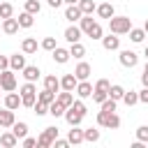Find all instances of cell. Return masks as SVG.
Listing matches in <instances>:
<instances>
[{
	"mask_svg": "<svg viewBox=\"0 0 148 148\" xmlns=\"http://www.w3.org/2000/svg\"><path fill=\"white\" fill-rule=\"evenodd\" d=\"M109 30L116 32V35H127L132 30V18L130 16H111L109 18Z\"/></svg>",
	"mask_w": 148,
	"mask_h": 148,
	"instance_id": "obj_1",
	"label": "cell"
},
{
	"mask_svg": "<svg viewBox=\"0 0 148 148\" xmlns=\"http://www.w3.org/2000/svg\"><path fill=\"white\" fill-rule=\"evenodd\" d=\"M97 125L106 127V130H118L120 127V118L116 116V111H99L97 113Z\"/></svg>",
	"mask_w": 148,
	"mask_h": 148,
	"instance_id": "obj_2",
	"label": "cell"
},
{
	"mask_svg": "<svg viewBox=\"0 0 148 148\" xmlns=\"http://www.w3.org/2000/svg\"><path fill=\"white\" fill-rule=\"evenodd\" d=\"M56 139H58V127L56 125L53 127H44V132L37 136V146L39 148H51Z\"/></svg>",
	"mask_w": 148,
	"mask_h": 148,
	"instance_id": "obj_3",
	"label": "cell"
},
{
	"mask_svg": "<svg viewBox=\"0 0 148 148\" xmlns=\"http://www.w3.org/2000/svg\"><path fill=\"white\" fill-rule=\"evenodd\" d=\"M0 88H2L5 92L16 90V72H14V69H2V72H0Z\"/></svg>",
	"mask_w": 148,
	"mask_h": 148,
	"instance_id": "obj_4",
	"label": "cell"
},
{
	"mask_svg": "<svg viewBox=\"0 0 148 148\" xmlns=\"http://www.w3.org/2000/svg\"><path fill=\"white\" fill-rule=\"evenodd\" d=\"M118 58H120V65H123V67H130V69H132V67H136V62H139V56H136L134 51H130V49L120 51V56H118Z\"/></svg>",
	"mask_w": 148,
	"mask_h": 148,
	"instance_id": "obj_5",
	"label": "cell"
},
{
	"mask_svg": "<svg viewBox=\"0 0 148 148\" xmlns=\"http://www.w3.org/2000/svg\"><path fill=\"white\" fill-rule=\"evenodd\" d=\"M102 46H104L106 51H118V49H120V37H118L116 32H109L106 37H102Z\"/></svg>",
	"mask_w": 148,
	"mask_h": 148,
	"instance_id": "obj_6",
	"label": "cell"
},
{
	"mask_svg": "<svg viewBox=\"0 0 148 148\" xmlns=\"http://www.w3.org/2000/svg\"><path fill=\"white\" fill-rule=\"evenodd\" d=\"M92 90H95V86L86 79V81H79V83H76V90H74V92H76L81 99H86V97H92Z\"/></svg>",
	"mask_w": 148,
	"mask_h": 148,
	"instance_id": "obj_7",
	"label": "cell"
},
{
	"mask_svg": "<svg viewBox=\"0 0 148 148\" xmlns=\"http://www.w3.org/2000/svg\"><path fill=\"white\" fill-rule=\"evenodd\" d=\"M18 18H14V16H9V18H2V32L5 35H16L18 32Z\"/></svg>",
	"mask_w": 148,
	"mask_h": 148,
	"instance_id": "obj_8",
	"label": "cell"
},
{
	"mask_svg": "<svg viewBox=\"0 0 148 148\" xmlns=\"http://www.w3.org/2000/svg\"><path fill=\"white\" fill-rule=\"evenodd\" d=\"M90 74H92V67H90L88 62H83V60H81V62H79V65L74 67V76H76L79 81H86V79H88Z\"/></svg>",
	"mask_w": 148,
	"mask_h": 148,
	"instance_id": "obj_9",
	"label": "cell"
},
{
	"mask_svg": "<svg viewBox=\"0 0 148 148\" xmlns=\"http://www.w3.org/2000/svg\"><path fill=\"white\" fill-rule=\"evenodd\" d=\"M5 106H7V109H12V111H16L18 106H23L21 95H18V92H14V90H12V92H7V95H5Z\"/></svg>",
	"mask_w": 148,
	"mask_h": 148,
	"instance_id": "obj_10",
	"label": "cell"
},
{
	"mask_svg": "<svg viewBox=\"0 0 148 148\" xmlns=\"http://www.w3.org/2000/svg\"><path fill=\"white\" fill-rule=\"evenodd\" d=\"M51 53H53V60H56L58 65H65V62H67V60L72 58L69 49H62V46H56V49H53Z\"/></svg>",
	"mask_w": 148,
	"mask_h": 148,
	"instance_id": "obj_11",
	"label": "cell"
},
{
	"mask_svg": "<svg viewBox=\"0 0 148 148\" xmlns=\"http://www.w3.org/2000/svg\"><path fill=\"white\" fill-rule=\"evenodd\" d=\"M67 141L69 143H83L86 141V136H83V130H79V125H72V130L67 132Z\"/></svg>",
	"mask_w": 148,
	"mask_h": 148,
	"instance_id": "obj_12",
	"label": "cell"
},
{
	"mask_svg": "<svg viewBox=\"0 0 148 148\" xmlns=\"http://www.w3.org/2000/svg\"><path fill=\"white\" fill-rule=\"evenodd\" d=\"M16 123V118H14V111L12 109H0V127H12Z\"/></svg>",
	"mask_w": 148,
	"mask_h": 148,
	"instance_id": "obj_13",
	"label": "cell"
},
{
	"mask_svg": "<svg viewBox=\"0 0 148 148\" xmlns=\"http://www.w3.org/2000/svg\"><path fill=\"white\" fill-rule=\"evenodd\" d=\"M81 16H83V12H81V7H79V5H67V9H65V18H67L69 23L79 21Z\"/></svg>",
	"mask_w": 148,
	"mask_h": 148,
	"instance_id": "obj_14",
	"label": "cell"
},
{
	"mask_svg": "<svg viewBox=\"0 0 148 148\" xmlns=\"http://www.w3.org/2000/svg\"><path fill=\"white\" fill-rule=\"evenodd\" d=\"M76 83H79V79L74 76V72H72V74H65V76L60 79V88H62V90H72V92H74V90H76Z\"/></svg>",
	"mask_w": 148,
	"mask_h": 148,
	"instance_id": "obj_15",
	"label": "cell"
},
{
	"mask_svg": "<svg viewBox=\"0 0 148 148\" xmlns=\"http://www.w3.org/2000/svg\"><path fill=\"white\" fill-rule=\"evenodd\" d=\"M81 35H83V32H81V28H79V25H69V28L65 30V39H67L69 44L81 42Z\"/></svg>",
	"mask_w": 148,
	"mask_h": 148,
	"instance_id": "obj_16",
	"label": "cell"
},
{
	"mask_svg": "<svg viewBox=\"0 0 148 148\" xmlns=\"http://www.w3.org/2000/svg\"><path fill=\"white\" fill-rule=\"evenodd\" d=\"M21 51H23L25 56L37 53V39H35V37H25V39L21 42Z\"/></svg>",
	"mask_w": 148,
	"mask_h": 148,
	"instance_id": "obj_17",
	"label": "cell"
},
{
	"mask_svg": "<svg viewBox=\"0 0 148 148\" xmlns=\"http://www.w3.org/2000/svg\"><path fill=\"white\" fill-rule=\"evenodd\" d=\"M23 67H25V56H18V53L9 56V69H14V72H23Z\"/></svg>",
	"mask_w": 148,
	"mask_h": 148,
	"instance_id": "obj_18",
	"label": "cell"
},
{
	"mask_svg": "<svg viewBox=\"0 0 148 148\" xmlns=\"http://www.w3.org/2000/svg\"><path fill=\"white\" fill-rule=\"evenodd\" d=\"M39 74H42V72H39L37 65H25V67H23V79H25V81H32V83H35V81L39 79Z\"/></svg>",
	"mask_w": 148,
	"mask_h": 148,
	"instance_id": "obj_19",
	"label": "cell"
},
{
	"mask_svg": "<svg viewBox=\"0 0 148 148\" xmlns=\"http://www.w3.org/2000/svg\"><path fill=\"white\" fill-rule=\"evenodd\" d=\"M97 14H99V18H111L113 14H116V9H113V5L111 2H102V5H97V9H95Z\"/></svg>",
	"mask_w": 148,
	"mask_h": 148,
	"instance_id": "obj_20",
	"label": "cell"
},
{
	"mask_svg": "<svg viewBox=\"0 0 148 148\" xmlns=\"http://www.w3.org/2000/svg\"><path fill=\"white\" fill-rule=\"evenodd\" d=\"M0 143L5 148H14V146H18V136L14 132H5V134H0Z\"/></svg>",
	"mask_w": 148,
	"mask_h": 148,
	"instance_id": "obj_21",
	"label": "cell"
},
{
	"mask_svg": "<svg viewBox=\"0 0 148 148\" xmlns=\"http://www.w3.org/2000/svg\"><path fill=\"white\" fill-rule=\"evenodd\" d=\"M65 111H67V106H65L62 102H58V99L49 104V113H51L53 118H60V116H65Z\"/></svg>",
	"mask_w": 148,
	"mask_h": 148,
	"instance_id": "obj_22",
	"label": "cell"
},
{
	"mask_svg": "<svg viewBox=\"0 0 148 148\" xmlns=\"http://www.w3.org/2000/svg\"><path fill=\"white\" fill-rule=\"evenodd\" d=\"M65 120H67L69 125H81V120H83V116H81L79 111H74L72 106H67V111H65Z\"/></svg>",
	"mask_w": 148,
	"mask_h": 148,
	"instance_id": "obj_23",
	"label": "cell"
},
{
	"mask_svg": "<svg viewBox=\"0 0 148 148\" xmlns=\"http://www.w3.org/2000/svg\"><path fill=\"white\" fill-rule=\"evenodd\" d=\"M32 23H35V14H30V12H21L18 14V25L21 28H32Z\"/></svg>",
	"mask_w": 148,
	"mask_h": 148,
	"instance_id": "obj_24",
	"label": "cell"
},
{
	"mask_svg": "<svg viewBox=\"0 0 148 148\" xmlns=\"http://www.w3.org/2000/svg\"><path fill=\"white\" fill-rule=\"evenodd\" d=\"M44 88H49V90L58 92V90H60V79H58L56 74H49V76H44Z\"/></svg>",
	"mask_w": 148,
	"mask_h": 148,
	"instance_id": "obj_25",
	"label": "cell"
},
{
	"mask_svg": "<svg viewBox=\"0 0 148 148\" xmlns=\"http://www.w3.org/2000/svg\"><path fill=\"white\" fill-rule=\"evenodd\" d=\"M56 97H58V92H53V90H49V88H44L42 92H37V99H39V102H44V104L56 102Z\"/></svg>",
	"mask_w": 148,
	"mask_h": 148,
	"instance_id": "obj_26",
	"label": "cell"
},
{
	"mask_svg": "<svg viewBox=\"0 0 148 148\" xmlns=\"http://www.w3.org/2000/svg\"><path fill=\"white\" fill-rule=\"evenodd\" d=\"M12 132L18 136V139H23V136H28V123H23V120H18V123H14L12 125Z\"/></svg>",
	"mask_w": 148,
	"mask_h": 148,
	"instance_id": "obj_27",
	"label": "cell"
},
{
	"mask_svg": "<svg viewBox=\"0 0 148 148\" xmlns=\"http://www.w3.org/2000/svg\"><path fill=\"white\" fill-rule=\"evenodd\" d=\"M127 35H130V39H132L134 44H141V42H143V37H146V30H143V28H132Z\"/></svg>",
	"mask_w": 148,
	"mask_h": 148,
	"instance_id": "obj_28",
	"label": "cell"
},
{
	"mask_svg": "<svg viewBox=\"0 0 148 148\" xmlns=\"http://www.w3.org/2000/svg\"><path fill=\"white\" fill-rule=\"evenodd\" d=\"M69 53H72V56H74L76 60H81V58L86 56V46H83L81 42H74V44L69 46Z\"/></svg>",
	"mask_w": 148,
	"mask_h": 148,
	"instance_id": "obj_29",
	"label": "cell"
},
{
	"mask_svg": "<svg viewBox=\"0 0 148 148\" xmlns=\"http://www.w3.org/2000/svg\"><path fill=\"white\" fill-rule=\"evenodd\" d=\"M58 102H62L65 106H72L74 104V92L72 90H62V92H58V97H56Z\"/></svg>",
	"mask_w": 148,
	"mask_h": 148,
	"instance_id": "obj_30",
	"label": "cell"
},
{
	"mask_svg": "<svg viewBox=\"0 0 148 148\" xmlns=\"http://www.w3.org/2000/svg\"><path fill=\"white\" fill-rule=\"evenodd\" d=\"M23 9L37 16V14L42 12V5H39V0H25V5H23Z\"/></svg>",
	"mask_w": 148,
	"mask_h": 148,
	"instance_id": "obj_31",
	"label": "cell"
},
{
	"mask_svg": "<svg viewBox=\"0 0 148 148\" xmlns=\"http://www.w3.org/2000/svg\"><path fill=\"white\" fill-rule=\"evenodd\" d=\"M76 5L81 7V12H83V14H92V12L97 9V5H95V0H79Z\"/></svg>",
	"mask_w": 148,
	"mask_h": 148,
	"instance_id": "obj_32",
	"label": "cell"
},
{
	"mask_svg": "<svg viewBox=\"0 0 148 148\" xmlns=\"http://www.w3.org/2000/svg\"><path fill=\"white\" fill-rule=\"evenodd\" d=\"M88 37H90V39H102V37H104V30H102V25H99L97 21H95L92 28L88 30Z\"/></svg>",
	"mask_w": 148,
	"mask_h": 148,
	"instance_id": "obj_33",
	"label": "cell"
},
{
	"mask_svg": "<svg viewBox=\"0 0 148 148\" xmlns=\"http://www.w3.org/2000/svg\"><path fill=\"white\" fill-rule=\"evenodd\" d=\"M123 102L127 104V106H134V104H139V92H134V90H125V95H123Z\"/></svg>",
	"mask_w": 148,
	"mask_h": 148,
	"instance_id": "obj_34",
	"label": "cell"
},
{
	"mask_svg": "<svg viewBox=\"0 0 148 148\" xmlns=\"http://www.w3.org/2000/svg\"><path fill=\"white\" fill-rule=\"evenodd\" d=\"M21 102H23V106L32 109L35 102H37V92H25V95H21Z\"/></svg>",
	"mask_w": 148,
	"mask_h": 148,
	"instance_id": "obj_35",
	"label": "cell"
},
{
	"mask_svg": "<svg viewBox=\"0 0 148 148\" xmlns=\"http://www.w3.org/2000/svg\"><path fill=\"white\" fill-rule=\"evenodd\" d=\"M123 95H125V88L118 86V83H113L111 90H109V97H113V99H123Z\"/></svg>",
	"mask_w": 148,
	"mask_h": 148,
	"instance_id": "obj_36",
	"label": "cell"
},
{
	"mask_svg": "<svg viewBox=\"0 0 148 148\" xmlns=\"http://www.w3.org/2000/svg\"><path fill=\"white\" fill-rule=\"evenodd\" d=\"M83 136H86V141L95 143V141H99V130H92V127H88V130H83Z\"/></svg>",
	"mask_w": 148,
	"mask_h": 148,
	"instance_id": "obj_37",
	"label": "cell"
},
{
	"mask_svg": "<svg viewBox=\"0 0 148 148\" xmlns=\"http://www.w3.org/2000/svg\"><path fill=\"white\" fill-rule=\"evenodd\" d=\"M14 16V7L9 2H0V18H9Z\"/></svg>",
	"mask_w": 148,
	"mask_h": 148,
	"instance_id": "obj_38",
	"label": "cell"
},
{
	"mask_svg": "<svg viewBox=\"0 0 148 148\" xmlns=\"http://www.w3.org/2000/svg\"><path fill=\"white\" fill-rule=\"evenodd\" d=\"M39 46H42V49H44V51H53V49H56V46H58V44H56V37H44V39H42V44H39Z\"/></svg>",
	"mask_w": 148,
	"mask_h": 148,
	"instance_id": "obj_39",
	"label": "cell"
},
{
	"mask_svg": "<svg viewBox=\"0 0 148 148\" xmlns=\"http://www.w3.org/2000/svg\"><path fill=\"white\" fill-rule=\"evenodd\" d=\"M116 104H118V99H113V97H106L99 106H102V111H116Z\"/></svg>",
	"mask_w": 148,
	"mask_h": 148,
	"instance_id": "obj_40",
	"label": "cell"
},
{
	"mask_svg": "<svg viewBox=\"0 0 148 148\" xmlns=\"http://www.w3.org/2000/svg\"><path fill=\"white\" fill-rule=\"evenodd\" d=\"M32 111H35L37 116H46V113H49V104H44V102H39V99H37V102H35V106H32Z\"/></svg>",
	"mask_w": 148,
	"mask_h": 148,
	"instance_id": "obj_41",
	"label": "cell"
},
{
	"mask_svg": "<svg viewBox=\"0 0 148 148\" xmlns=\"http://www.w3.org/2000/svg\"><path fill=\"white\" fill-rule=\"evenodd\" d=\"M136 139L143 141V143H148V125H139L136 127Z\"/></svg>",
	"mask_w": 148,
	"mask_h": 148,
	"instance_id": "obj_42",
	"label": "cell"
},
{
	"mask_svg": "<svg viewBox=\"0 0 148 148\" xmlns=\"http://www.w3.org/2000/svg\"><path fill=\"white\" fill-rule=\"evenodd\" d=\"M95 90H102V92H109V90H111V81H109V79H99V81L95 83Z\"/></svg>",
	"mask_w": 148,
	"mask_h": 148,
	"instance_id": "obj_43",
	"label": "cell"
},
{
	"mask_svg": "<svg viewBox=\"0 0 148 148\" xmlns=\"http://www.w3.org/2000/svg\"><path fill=\"white\" fill-rule=\"evenodd\" d=\"M72 109H74V111H79L81 116H86V113H88V109H86V104H83L81 99H74V104H72Z\"/></svg>",
	"mask_w": 148,
	"mask_h": 148,
	"instance_id": "obj_44",
	"label": "cell"
},
{
	"mask_svg": "<svg viewBox=\"0 0 148 148\" xmlns=\"http://www.w3.org/2000/svg\"><path fill=\"white\" fill-rule=\"evenodd\" d=\"M106 97H109V92H102V90H92V99H95L97 104H102Z\"/></svg>",
	"mask_w": 148,
	"mask_h": 148,
	"instance_id": "obj_45",
	"label": "cell"
},
{
	"mask_svg": "<svg viewBox=\"0 0 148 148\" xmlns=\"http://www.w3.org/2000/svg\"><path fill=\"white\" fill-rule=\"evenodd\" d=\"M21 146H23V148H32V146H37V139H32V136H23Z\"/></svg>",
	"mask_w": 148,
	"mask_h": 148,
	"instance_id": "obj_46",
	"label": "cell"
},
{
	"mask_svg": "<svg viewBox=\"0 0 148 148\" xmlns=\"http://www.w3.org/2000/svg\"><path fill=\"white\" fill-rule=\"evenodd\" d=\"M9 69V56H0V72Z\"/></svg>",
	"mask_w": 148,
	"mask_h": 148,
	"instance_id": "obj_47",
	"label": "cell"
},
{
	"mask_svg": "<svg viewBox=\"0 0 148 148\" xmlns=\"http://www.w3.org/2000/svg\"><path fill=\"white\" fill-rule=\"evenodd\" d=\"M53 146H56V148H67V146H69V141H67V139H56V141H53Z\"/></svg>",
	"mask_w": 148,
	"mask_h": 148,
	"instance_id": "obj_48",
	"label": "cell"
},
{
	"mask_svg": "<svg viewBox=\"0 0 148 148\" xmlns=\"http://www.w3.org/2000/svg\"><path fill=\"white\" fill-rule=\"evenodd\" d=\"M139 102H143V104H148V88L143 86V90L139 92Z\"/></svg>",
	"mask_w": 148,
	"mask_h": 148,
	"instance_id": "obj_49",
	"label": "cell"
},
{
	"mask_svg": "<svg viewBox=\"0 0 148 148\" xmlns=\"http://www.w3.org/2000/svg\"><path fill=\"white\" fill-rule=\"evenodd\" d=\"M46 2H49V7H53V9H56V7H60L65 0H46Z\"/></svg>",
	"mask_w": 148,
	"mask_h": 148,
	"instance_id": "obj_50",
	"label": "cell"
},
{
	"mask_svg": "<svg viewBox=\"0 0 148 148\" xmlns=\"http://www.w3.org/2000/svg\"><path fill=\"white\" fill-rule=\"evenodd\" d=\"M141 83L148 88V72H143V74H141Z\"/></svg>",
	"mask_w": 148,
	"mask_h": 148,
	"instance_id": "obj_51",
	"label": "cell"
},
{
	"mask_svg": "<svg viewBox=\"0 0 148 148\" xmlns=\"http://www.w3.org/2000/svg\"><path fill=\"white\" fill-rule=\"evenodd\" d=\"M143 30H146V35H148V18H146V23H143Z\"/></svg>",
	"mask_w": 148,
	"mask_h": 148,
	"instance_id": "obj_52",
	"label": "cell"
},
{
	"mask_svg": "<svg viewBox=\"0 0 148 148\" xmlns=\"http://www.w3.org/2000/svg\"><path fill=\"white\" fill-rule=\"evenodd\" d=\"M65 2H67V5H76L79 0H65Z\"/></svg>",
	"mask_w": 148,
	"mask_h": 148,
	"instance_id": "obj_53",
	"label": "cell"
},
{
	"mask_svg": "<svg viewBox=\"0 0 148 148\" xmlns=\"http://www.w3.org/2000/svg\"><path fill=\"white\" fill-rule=\"evenodd\" d=\"M143 56H146V60H148V46H146V49H143Z\"/></svg>",
	"mask_w": 148,
	"mask_h": 148,
	"instance_id": "obj_54",
	"label": "cell"
},
{
	"mask_svg": "<svg viewBox=\"0 0 148 148\" xmlns=\"http://www.w3.org/2000/svg\"><path fill=\"white\" fill-rule=\"evenodd\" d=\"M143 72H148V62H146V67H143Z\"/></svg>",
	"mask_w": 148,
	"mask_h": 148,
	"instance_id": "obj_55",
	"label": "cell"
}]
</instances>
